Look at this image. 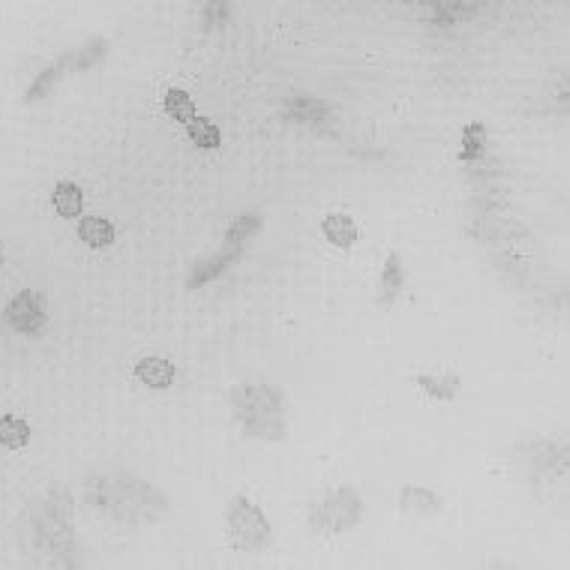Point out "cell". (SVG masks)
Returning <instances> with one entry per match:
<instances>
[{"label":"cell","mask_w":570,"mask_h":570,"mask_svg":"<svg viewBox=\"0 0 570 570\" xmlns=\"http://www.w3.org/2000/svg\"><path fill=\"white\" fill-rule=\"evenodd\" d=\"M88 492L93 507H99V511H106L108 516L124 522H151L168 511L166 496H160L148 483L126 478V474L91 480Z\"/></svg>","instance_id":"6da1fadb"},{"label":"cell","mask_w":570,"mask_h":570,"mask_svg":"<svg viewBox=\"0 0 570 570\" xmlns=\"http://www.w3.org/2000/svg\"><path fill=\"white\" fill-rule=\"evenodd\" d=\"M235 411L244 420L249 436H264V438H282V400L273 387L253 384L235 391Z\"/></svg>","instance_id":"7a4b0ae2"},{"label":"cell","mask_w":570,"mask_h":570,"mask_svg":"<svg viewBox=\"0 0 570 570\" xmlns=\"http://www.w3.org/2000/svg\"><path fill=\"white\" fill-rule=\"evenodd\" d=\"M364 516V502L351 487H340L333 492H327L322 502H315V507L309 511V525L322 534H336V531H349L360 522Z\"/></svg>","instance_id":"3957f363"},{"label":"cell","mask_w":570,"mask_h":570,"mask_svg":"<svg viewBox=\"0 0 570 570\" xmlns=\"http://www.w3.org/2000/svg\"><path fill=\"white\" fill-rule=\"evenodd\" d=\"M226 525H229L231 543L246 552L262 549L267 547V540H271V525H267L264 514L258 511L249 498H235V502L229 505Z\"/></svg>","instance_id":"277c9868"},{"label":"cell","mask_w":570,"mask_h":570,"mask_svg":"<svg viewBox=\"0 0 570 570\" xmlns=\"http://www.w3.org/2000/svg\"><path fill=\"white\" fill-rule=\"evenodd\" d=\"M6 324L13 327V331L19 333H39L42 327L48 322V307H46V298L39 295V291L33 289H24L19 291L10 304H6Z\"/></svg>","instance_id":"5b68a950"},{"label":"cell","mask_w":570,"mask_h":570,"mask_svg":"<svg viewBox=\"0 0 570 570\" xmlns=\"http://www.w3.org/2000/svg\"><path fill=\"white\" fill-rule=\"evenodd\" d=\"M240 255H244V249L222 246L220 255H211V258H202V262H195L193 273H189V289H202L204 282L217 280V276L226 273L231 264L240 262Z\"/></svg>","instance_id":"8992f818"},{"label":"cell","mask_w":570,"mask_h":570,"mask_svg":"<svg viewBox=\"0 0 570 570\" xmlns=\"http://www.w3.org/2000/svg\"><path fill=\"white\" fill-rule=\"evenodd\" d=\"M135 378L153 387V391H166V387L175 384V367L166 358H142L135 364Z\"/></svg>","instance_id":"52a82bcc"},{"label":"cell","mask_w":570,"mask_h":570,"mask_svg":"<svg viewBox=\"0 0 570 570\" xmlns=\"http://www.w3.org/2000/svg\"><path fill=\"white\" fill-rule=\"evenodd\" d=\"M51 204H55V211L64 220H79L82 207H84L82 186L73 184V180H60V184L55 186V193H51Z\"/></svg>","instance_id":"ba28073f"},{"label":"cell","mask_w":570,"mask_h":570,"mask_svg":"<svg viewBox=\"0 0 570 570\" xmlns=\"http://www.w3.org/2000/svg\"><path fill=\"white\" fill-rule=\"evenodd\" d=\"M405 285V273H402V262L400 255L391 253L384 262V271H382V285H378V307H391L396 298H400Z\"/></svg>","instance_id":"9c48e42d"},{"label":"cell","mask_w":570,"mask_h":570,"mask_svg":"<svg viewBox=\"0 0 570 570\" xmlns=\"http://www.w3.org/2000/svg\"><path fill=\"white\" fill-rule=\"evenodd\" d=\"M322 231L324 238L340 249H351L358 244V226H354L349 213H331V217L322 222Z\"/></svg>","instance_id":"30bf717a"},{"label":"cell","mask_w":570,"mask_h":570,"mask_svg":"<svg viewBox=\"0 0 570 570\" xmlns=\"http://www.w3.org/2000/svg\"><path fill=\"white\" fill-rule=\"evenodd\" d=\"M79 238L84 246L91 249H106L115 244V226L102 217H84L79 222Z\"/></svg>","instance_id":"8fae6325"},{"label":"cell","mask_w":570,"mask_h":570,"mask_svg":"<svg viewBox=\"0 0 570 570\" xmlns=\"http://www.w3.org/2000/svg\"><path fill=\"white\" fill-rule=\"evenodd\" d=\"M262 229V217L258 213H240V217L226 229V246L231 249H246V244L258 235Z\"/></svg>","instance_id":"7c38bea8"},{"label":"cell","mask_w":570,"mask_h":570,"mask_svg":"<svg viewBox=\"0 0 570 570\" xmlns=\"http://www.w3.org/2000/svg\"><path fill=\"white\" fill-rule=\"evenodd\" d=\"M28 442H30V423L15 418V414H4V418H0V447L22 451Z\"/></svg>","instance_id":"4fadbf2b"},{"label":"cell","mask_w":570,"mask_h":570,"mask_svg":"<svg viewBox=\"0 0 570 570\" xmlns=\"http://www.w3.org/2000/svg\"><path fill=\"white\" fill-rule=\"evenodd\" d=\"M400 505L405 507V511H420V514H427V516L442 511V498H438L436 492L420 489V487H409V489H402Z\"/></svg>","instance_id":"5bb4252c"},{"label":"cell","mask_w":570,"mask_h":570,"mask_svg":"<svg viewBox=\"0 0 570 570\" xmlns=\"http://www.w3.org/2000/svg\"><path fill=\"white\" fill-rule=\"evenodd\" d=\"M186 133H189V142H193L195 148H202V151H217L220 142H222L217 124H211L207 117L189 120V124H186Z\"/></svg>","instance_id":"9a60e30c"},{"label":"cell","mask_w":570,"mask_h":570,"mask_svg":"<svg viewBox=\"0 0 570 570\" xmlns=\"http://www.w3.org/2000/svg\"><path fill=\"white\" fill-rule=\"evenodd\" d=\"M166 111H168V117H175L177 124H189V120H195V102L193 97H189L186 91H180V88H168L166 91Z\"/></svg>","instance_id":"2e32d148"},{"label":"cell","mask_w":570,"mask_h":570,"mask_svg":"<svg viewBox=\"0 0 570 570\" xmlns=\"http://www.w3.org/2000/svg\"><path fill=\"white\" fill-rule=\"evenodd\" d=\"M420 391H427L433 400H453L460 393V378L456 376H418Z\"/></svg>","instance_id":"e0dca14e"},{"label":"cell","mask_w":570,"mask_h":570,"mask_svg":"<svg viewBox=\"0 0 570 570\" xmlns=\"http://www.w3.org/2000/svg\"><path fill=\"white\" fill-rule=\"evenodd\" d=\"M289 115H291V120H304V124H318L322 117L331 115V108H327L324 102H318V99L298 97V99H291Z\"/></svg>","instance_id":"ac0fdd59"},{"label":"cell","mask_w":570,"mask_h":570,"mask_svg":"<svg viewBox=\"0 0 570 570\" xmlns=\"http://www.w3.org/2000/svg\"><path fill=\"white\" fill-rule=\"evenodd\" d=\"M462 142H465V144H462L460 160H462V162L480 160V153H483V142H487V129H483V124H469V126H465Z\"/></svg>","instance_id":"d6986e66"},{"label":"cell","mask_w":570,"mask_h":570,"mask_svg":"<svg viewBox=\"0 0 570 570\" xmlns=\"http://www.w3.org/2000/svg\"><path fill=\"white\" fill-rule=\"evenodd\" d=\"M0 264H4V249H0Z\"/></svg>","instance_id":"ffe728a7"}]
</instances>
